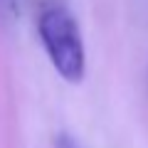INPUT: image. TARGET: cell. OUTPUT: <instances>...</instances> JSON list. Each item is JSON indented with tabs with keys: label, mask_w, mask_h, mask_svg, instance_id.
Masks as SVG:
<instances>
[{
	"label": "cell",
	"mask_w": 148,
	"mask_h": 148,
	"mask_svg": "<svg viewBox=\"0 0 148 148\" xmlns=\"http://www.w3.org/2000/svg\"><path fill=\"white\" fill-rule=\"evenodd\" d=\"M57 148H79V146H77V143H74L69 136H59V141H57Z\"/></svg>",
	"instance_id": "7a4b0ae2"
},
{
	"label": "cell",
	"mask_w": 148,
	"mask_h": 148,
	"mask_svg": "<svg viewBox=\"0 0 148 148\" xmlns=\"http://www.w3.org/2000/svg\"><path fill=\"white\" fill-rule=\"evenodd\" d=\"M37 27H40V40H42L47 57L52 67L57 69V74L72 84L82 82L86 57H84V42H82L77 20L64 8L54 5L40 15Z\"/></svg>",
	"instance_id": "6da1fadb"
}]
</instances>
